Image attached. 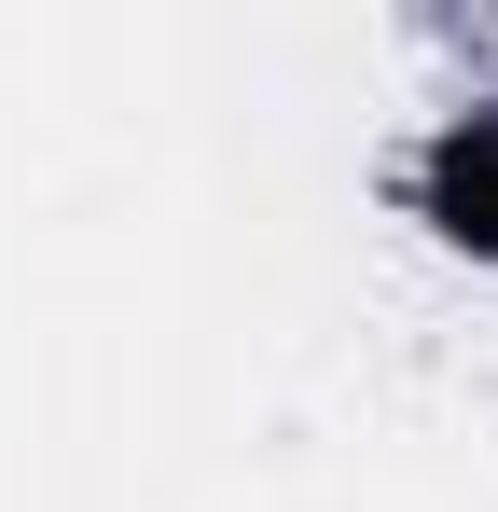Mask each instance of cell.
<instances>
[{"instance_id": "cell-1", "label": "cell", "mask_w": 498, "mask_h": 512, "mask_svg": "<svg viewBox=\"0 0 498 512\" xmlns=\"http://www.w3.org/2000/svg\"><path fill=\"white\" fill-rule=\"evenodd\" d=\"M429 208H443L471 250H498V111L471 125V139H443V167H429Z\"/></svg>"}]
</instances>
